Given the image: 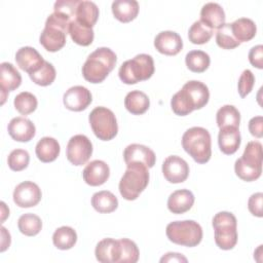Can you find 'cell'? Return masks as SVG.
Wrapping results in <instances>:
<instances>
[{
	"mask_svg": "<svg viewBox=\"0 0 263 263\" xmlns=\"http://www.w3.org/2000/svg\"><path fill=\"white\" fill-rule=\"evenodd\" d=\"M7 130L9 136L17 142H29L36 134L34 123L30 119L22 116L12 118L8 123Z\"/></svg>",
	"mask_w": 263,
	"mask_h": 263,
	"instance_id": "19",
	"label": "cell"
},
{
	"mask_svg": "<svg viewBox=\"0 0 263 263\" xmlns=\"http://www.w3.org/2000/svg\"><path fill=\"white\" fill-rule=\"evenodd\" d=\"M18 230L27 236H35L42 229L41 219L32 213L22 215L17 220Z\"/></svg>",
	"mask_w": 263,
	"mask_h": 263,
	"instance_id": "35",
	"label": "cell"
},
{
	"mask_svg": "<svg viewBox=\"0 0 263 263\" xmlns=\"http://www.w3.org/2000/svg\"><path fill=\"white\" fill-rule=\"evenodd\" d=\"M91 205L93 209L102 214L114 212L118 206L117 197L110 191L103 190L96 192L91 197Z\"/></svg>",
	"mask_w": 263,
	"mask_h": 263,
	"instance_id": "30",
	"label": "cell"
},
{
	"mask_svg": "<svg viewBox=\"0 0 263 263\" xmlns=\"http://www.w3.org/2000/svg\"><path fill=\"white\" fill-rule=\"evenodd\" d=\"M111 8L115 18L121 23L132 22L139 13V3L136 0H115Z\"/></svg>",
	"mask_w": 263,
	"mask_h": 263,
	"instance_id": "25",
	"label": "cell"
},
{
	"mask_svg": "<svg viewBox=\"0 0 263 263\" xmlns=\"http://www.w3.org/2000/svg\"><path fill=\"white\" fill-rule=\"evenodd\" d=\"M79 2V0H59L53 5V12L60 13L73 21L75 20L76 9Z\"/></svg>",
	"mask_w": 263,
	"mask_h": 263,
	"instance_id": "42",
	"label": "cell"
},
{
	"mask_svg": "<svg viewBox=\"0 0 263 263\" xmlns=\"http://www.w3.org/2000/svg\"><path fill=\"white\" fill-rule=\"evenodd\" d=\"M194 200V195L190 190H176L167 198V209L173 214H184L192 208Z\"/></svg>",
	"mask_w": 263,
	"mask_h": 263,
	"instance_id": "23",
	"label": "cell"
},
{
	"mask_svg": "<svg viewBox=\"0 0 263 263\" xmlns=\"http://www.w3.org/2000/svg\"><path fill=\"white\" fill-rule=\"evenodd\" d=\"M154 46L162 54L176 55L183 48L181 36L174 31H162L154 38Z\"/></svg>",
	"mask_w": 263,
	"mask_h": 263,
	"instance_id": "16",
	"label": "cell"
},
{
	"mask_svg": "<svg viewBox=\"0 0 263 263\" xmlns=\"http://www.w3.org/2000/svg\"><path fill=\"white\" fill-rule=\"evenodd\" d=\"M119 242L121 247L119 263H136L140 256L137 245L128 238H120Z\"/></svg>",
	"mask_w": 263,
	"mask_h": 263,
	"instance_id": "40",
	"label": "cell"
},
{
	"mask_svg": "<svg viewBox=\"0 0 263 263\" xmlns=\"http://www.w3.org/2000/svg\"><path fill=\"white\" fill-rule=\"evenodd\" d=\"M92 154V144L84 135L73 136L66 149L67 159L74 165L85 164Z\"/></svg>",
	"mask_w": 263,
	"mask_h": 263,
	"instance_id": "11",
	"label": "cell"
},
{
	"mask_svg": "<svg viewBox=\"0 0 263 263\" xmlns=\"http://www.w3.org/2000/svg\"><path fill=\"white\" fill-rule=\"evenodd\" d=\"M1 234H2V241H1V252H4L9 246H10V234L9 232L6 230L5 227H1Z\"/></svg>",
	"mask_w": 263,
	"mask_h": 263,
	"instance_id": "48",
	"label": "cell"
},
{
	"mask_svg": "<svg viewBox=\"0 0 263 263\" xmlns=\"http://www.w3.org/2000/svg\"><path fill=\"white\" fill-rule=\"evenodd\" d=\"M211 135L208 129L200 126H193L188 128L182 137L183 149L196 161L197 163H205L211 159Z\"/></svg>",
	"mask_w": 263,
	"mask_h": 263,
	"instance_id": "4",
	"label": "cell"
},
{
	"mask_svg": "<svg viewBox=\"0 0 263 263\" xmlns=\"http://www.w3.org/2000/svg\"><path fill=\"white\" fill-rule=\"evenodd\" d=\"M60 144L59 142L51 137H43L38 141L35 153L38 159L42 162H51L58 158L60 155Z\"/></svg>",
	"mask_w": 263,
	"mask_h": 263,
	"instance_id": "26",
	"label": "cell"
},
{
	"mask_svg": "<svg viewBox=\"0 0 263 263\" xmlns=\"http://www.w3.org/2000/svg\"><path fill=\"white\" fill-rule=\"evenodd\" d=\"M72 21L60 13L52 12L45 22V27L40 34V44L50 52L59 51L66 44V36Z\"/></svg>",
	"mask_w": 263,
	"mask_h": 263,
	"instance_id": "3",
	"label": "cell"
},
{
	"mask_svg": "<svg viewBox=\"0 0 263 263\" xmlns=\"http://www.w3.org/2000/svg\"><path fill=\"white\" fill-rule=\"evenodd\" d=\"M241 138L238 127L224 126L220 128L218 135V144L220 150L226 154L231 155L235 153L240 146Z\"/></svg>",
	"mask_w": 263,
	"mask_h": 263,
	"instance_id": "22",
	"label": "cell"
},
{
	"mask_svg": "<svg viewBox=\"0 0 263 263\" xmlns=\"http://www.w3.org/2000/svg\"><path fill=\"white\" fill-rule=\"evenodd\" d=\"M162 174L170 183H182L186 181L189 176V165L182 157L171 155L167 156L162 163Z\"/></svg>",
	"mask_w": 263,
	"mask_h": 263,
	"instance_id": "13",
	"label": "cell"
},
{
	"mask_svg": "<svg viewBox=\"0 0 263 263\" xmlns=\"http://www.w3.org/2000/svg\"><path fill=\"white\" fill-rule=\"evenodd\" d=\"M117 62L115 52L109 47H99L92 51L82 66V75L90 83L103 82Z\"/></svg>",
	"mask_w": 263,
	"mask_h": 263,
	"instance_id": "2",
	"label": "cell"
},
{
	"mask_svg": "<svg viewBox=\"0 0 263 263\" xmlns=\"http://www.w3.org/2000/svg\"><path fill=\"white\" fill-rule=\"evenodd\" d=\"M262 201H263V194L262 192L254 193L250 196L248 200V209L252 215L261 218L262 214Z\"/></svg>",
	"mask_w": 263,
	"mask_h": 263,
	"instance_id": "44",
	"label": "cell"
},
{
	"mask_svg": "<svg viewBox=\"0 0 263 263\" xmlns=\"http://www.w3.org/2000/svg\"><path fill=\"white\" fill-rule=\"evenodd\" d=\"M98 18H99V8L95 2L92 1L79 2L76 9V15H75V20L79 24L92 29Z\"/></svg>",
	"mask_w": 263,
	"mask_h": 263,
	"instance_id": "28",
	"label": "cell"
},
{
	"mask_svg": "<svg viewBox=\"0 0 263 263\" xmlns=\"http://www.w3.org/2000/svg\"><path fill=\"white\" fill-rule=\"evenodd\" d=\"M124 106L129 113L141 115L149 109L150 100L145 92L141 90H132L125 96Z\"/></svg>",
	"mask_w": 263,
	"mask_h": 263,
	"instance_id": "29",
	"label": "cell"
},
{
	"mask_svg": "<svg viewBox=\"0 0 263 263\" xmlns=\"http://www.w3.org/2000/svg\"><path fill=\"white\" fill-rule=\"evenodd\" d=\"M249 130L256 138L263 137V117L255 116L249 121Z\"/></svg>",
	"mask_w": 263,
	"mask_h": 263,
	"instance_id": "46",
	"label": "cell"
},
{
	"mask_svg": "<svg viewBox=\"0 0 263 263\" xmlns=\"http://www.w3.org/2000/svg\"><path fill=\"white\" fill-rule=\"evenodd\" d=\"M236 176L246 182L257 180L262 173V144L251 141L247 144L240 158L234 163Z\"/></svg>",
	"mask_w": 263,
	"mask_h": 263,
	"instance_id": "5",
	"label": "cell"
},
{
	"mask_svg": "<svg viewBox=\"0 0 263 263\" xmlns=\"http://www.w3.org/2000/svg\"><path fill=\"white\" fill-rule=\"evenodd\" d=\"M30 161V155L27 150L14 149L12 150L7 158V163L10 170L14 172H21L25 170Z\"/></svg>",
	"mask_w": 263,
	"mask_h": 263,
	"instance_id": "41",
	"label": "cell"
},
{
	"mask_svg": "<svg viewBox=\"0 0 263 263\" xmlns=\"http://www.w3.org/2000/svg\"><path fill=\"white\" fill-rule=\"evenodd\" d=\"M69 34L71 39L78 45L88 46L92 43L95 33L91 28H87L73 20L69 26Z\"/></svg>",
	"mask_w": 263,
	"mask_h": 263,
	"instance_id": "32",
	"label": "cell"
},
{
	"mask_svg": "<svg viewBox=\"0 0 263 263\" xmlns=\"http://www.w3.org/2000/svg\"><path fill=\"white\" fill-rule=\"evenodd\" d=\"M42 193L39 186L31 181L20 183L13 191V201L20 208L35 206L41 200Z\"/></svg>",
	"mask_w": 263,
	"mask_h": 263,
	"instance_id": "12",
	"label": "cell"
},
{
	"mask_svg": "<svg viewBox=\"0 0 263 263\" xmlns=\"http://www.w3.org/2000/svg\"><path fill=\"white\" fill-rule=\"evenodd\" d=\"M15 62L20 69L24 70L30 75L40 69L44 63V60L34 47L24 46L16 51Z\"/></svg>",
	"mask_w": 263,
	"mask_h": 263,
	"instance_id": "17",
	"label": "cell"
},
{
	"mask_svg": "<svg viewBox=\"0 0 263 263\" xmlns=\"http://www.w3.org/2000/svg\"><path fill=\"white\" fill-rule=\"evenodd\" d=\"M92 97L90 91L82 86L75 85L70 87L63 97V103L68 110L79 112L85 110L91 103Z\"/></svg>",
	"mask_w": 263,
	"mask_h": 263,
	"instance_id": "14",
	"label": "cell"
},
{
	"mask_svg": "<svg viewBox=\"0 0 263 263\" xmlns=\"http://www.w3.org/2000/svg\"><path fill=\"white\" fill-rule=\"evenodd\" d=\"M110 176V168L103 160H92L83 170L82 177L84 182L90 186L103 185Z\"/></svg>",
	"mask_w": 263,
	"mask_h": 263,
	"instance_id": "20",
	"label": "cell"
},
{
	"mask_svg": "<svg viewBox=\"0 0 263 263\" xmlns=\"http://www.w3.org/2000/svg\"><path fill=\"white\" fill-rule=\"evenodd\" d=\"M215 242L221 250H231L237 242V221L230 212H219L213 218Z\"/></svg>",
	"mask_w": 263,
	"mask_h": 263,
	"instance_id": "9",
	"label": "cell"
},
{
	"mask_svg": "<svg viewBox=\"0 0 263 263\" xmlns=\"http://www.w3.org/2000/svg\"><path fill=\"white\" fill-rule=\"evenodd\" d=\"M77 241V233L70 226H62L58 228L52 235V242L59 250H70Z\"/></svg>",
	"mask_w": 263,
	"mask_h": 263,
	"instance_id": "31",
	"label": "cell"
},
{
	"mask_svg": "<svg viewBox=\"0 0 263 263\" xmlns=\"http://www.w3.org/2000/svg\"><path fill=\"white\" fill-rule=\"evenodd\" d=\"M200 21L211 29H219L225 24V12L216 2L205 3L200 10Z\"/></svg>",
	"mask_w": 263,
	"mask_h": 263,
	"instance_id": "24",
	"label": "cell"
},
{
	"mask_svg": "<svg viewBox=\"0 0 263 263\" xmlns=\"http://www.w3.org/2000/svg\"><path fill=\"white\" fill-rule=\"evenodd\" d=\"M149 183L148 167L143 164H128L119 181V192L126 200H135Z\"/></svg>",
	"mask_w": 263,
	"mask_h": 263,
	"instance_id": "6",
	"label": "cell"
},
{
	"mask_svg": "<svg viewBox=\"0 0 263 263\" xmlns=\"http://www.w3.org/2000/svg\"><path fill=\"white\" fill-rule=\"evenodd\" d=\"M154 71L155 68L152 57L146 53H140L132 60L123 62L119 68L118 75L123 83L136 84L151 78Z\"/></svg>",
	"mask_w": 263,
	"mask_h": 263,
	"instance_id": "7",
	"label": "cell"
},
{
	"mask_svg": "<svg viewBox=\"0 0 263 263\" xmlns=\"http://www.w3.org/2000/svg\"><path fill=\"white\" fill-rule=\"evenodd\" d=\"M14 108L22 115H28L33 113L38 105L36 97L29 91H22L14 98Z\"/></svg>",
	"mask_w": 263,
	"mask_h": 263,
	"instance_id": "37",
	"label": "cell"
},
{
	"mask_svg": "<svg viewBox=\"0 0 263 263\" xmlns=\"http://www.w3.org/2000/svg\"><path fill=\"white\" fill-rule=\"evenodd\" d=\"M217 125L221 128L224 126H239L240 122V113L232 105L222 106L216 114Z\"/></svg>",
	"mask_w": 263,
	"mask_h": 263,
	"instance_id": "33",
	"label": "cell"
},
{
	"mask_svg": "<svg viewBox=\"0 0 263 263\" xmlns=\"http://www.w3.org/2000/svg\"><path fill=\"white\" fill-rule=\"evenodd\" d=\"M123 158L126 165L137 163L146 165L148 168L153 167L156 161L153 150L141 144H130L126 146L123 151Z\"/></svg>",
	"mask_w": 263,
	"mask_h": 263,
	"instance_id": "15",
	"label": "cell"
},
{
	"mask_svg": "<svg viewBox=\"0 0 263 263\" xmlns=\"http://www.w3.org/2000/svg\"><path fill=\"white\" fill-rule=\"evenodd\" d=\"M172 261L187 262V259L184 256H182V254H179V253H166L160 259V262H172Z\"/></svg>",
	"mask_w": 263,
	"mask_h": 263,
	"instance_id": "47",
	"label": "cell"
},
{
	"mask_svg": "<svg viewBox=\"0 0 263 263\" xmlns=\"http://www.w3.org/2000/svg\"><path fill=\"white\" fill-rule=\"evenodd\" d=\"M90 127L96 137L102 141H110L118 133V124L114 113L106 107H96L88 116Z\"/></svg>",
	"mask_w": 263,
	"mask_h": 263,
	"instance_id": "10",
	"label": "cell"
},
{
	"mask_svg": "<svg viewBox=\"0 0 263 263\" xmlns=\"http://www.w3.org/2000/svg\"><path fill=\"white\" fill-rule=\"evenodd\" d=\"M217 45L223 49H233L239 46V42L234 38L230 24H224L216 33Z\"/></svg>",
	"mask_w": 263,
	"mask_h": 263,
	"instance_id": "39",
	"label": "cell"
},
{
	"mask_svg": "<svg viewBox=\"0 0 263 263\" xmlns=\"http://www.w3.org/2000/svg\"><path fill=\"white\" fill-rule=\"evenodd\" d=\"M210 99L208 86L198 80H190L176 92L171 100L173 112L179 116H185L194 110L204 107Z\"/></svg>",
	"mask_w": 263,
	"mask_h": 263,
	"instance_id": "1",
	"label": "cell"
},
{
	"mask_svg": "<svg viewBox=\"0 0 263 263\" xmlns=\"http://www.w3.org/2000/svg\"><path fill=\"white\" fill-rule=\"evenodd\" d=\"M121 247L119 239L104 238L98 242L95 255L99 262L102 263H119Z\"/></svg>",
	"mask_w": 263,
	"mask_h": 263,
	"instance_id": "21",
	"label": "cell"
},
{
	"mask_svg": "<svg viewBox=\"0 0 263 263\" xmlns=\"http://www.w3.org/2000/svg\"><path fill=\"white\" fill-rule=\"evenodd\" d=\"M165 233L172 242L188 248L196 247L202 239V228L193 220L171 222Z\"/></svg>",
	"mask_w": 263,
	"mask_h": 263,
	"instance_id": "8",
	"label": "cell"
},
{
	"mask_svg": "<svg viewBox=\"0 0 263 263\" xmlns=\"http://www.w3.org/2000/svg\"><path fill=\"white\" fill-rule=\"evenodd\" d=\"M0 68V89L2 97L1 104H4L7 93L11 90L16 89L21 85L22 76L20 72L15 69V67L8 62L1 63Z\"/></svg>",
	"mask_w": 263,
	"mask_h": 263,
	"instance_id": "18",
	"label": "cell"
},
{
	"mask_svg": "<svg viewBox=\"0 0 263 263\" xmlns=\"http://www.w3.org/2000/svg\"><path fill=\"white\" fill-rule=\"evenodd\" d=\"M254 84H255V76L253 72L249 69L243 70L239 76L238 84H237L239 96L241 98L247 97L252 91Z\"/></svg>",
	"mask_w": 263,
	"mask_h": 263,
	"instance_id": "43",
	"label": "cell"
},
{
	"mask_svg": "<svg viewBox=\"0 0 263 263\" xmlns=\"http://www.w3.org/2000/svg\"><path fill=\"white\" fill-rule=\"evenodd\" d=\"M234 38L239 42H248L252 40L257 32L256 24L248 17H240L230 24Z\"/></svg>",
	"mask_w": 263,
	"mask_h": 263,
	"instance_id": "27",
	"label": "cell"
},
{
	"mask_svg": "<svg viewBox=\"0 0 263 263\" xmlns=\"http://www.w3.org/2000/svg\"><path fill=\"white\" fill-rule=\"evenodd\" d=\"M214 30L204 25L200 20L194 22L188 31L189 41L193 44H204L210 41Z\"/></svg>",
	"mask_w": 263,
	"mask_h": 263,
	"instance_id": "36",
	"label": "cell"
},
{
	"mask_svg": "<svg viewBox=\"0 0 263 263\" xmlns=\"http://www.w3.org/2000/svg\"><path fill=\"white\" fill-rule=\"evenodd\" d=\"M187 68L194 73L204 72L211 63L210 55L202 50H191L185 57Z\"/></svg>",
	"mask_w": 263,
	"mask_h": 263,
	"instance_id": "34",
	"label": "cell"
},
{
	"mask_svg": "<svg viewBox=\"0 0 263 263\" xmlns=\"http://www.w3.org/2000/svg\"><path fill=\"white\" fill-rule=\"evenodd\" d=\"M1 205H2V214H3V216H2V222L5 220V218H6V216H9V212H6V214H5V212H4V209H5V203L2 201L1 202Z\"/></svg>",
	"mask_w": 263,
	"mask_h": 263,
	"instance_id": "49",
	"label": "cell"
},
{
	"mask_svg": "<svg viewBox=\"0 0 263 263\" xmlns=\"http://www.w3.org/2000/svg\"><path fill=\"white\" fill-rule=\"evenodd\" d=\"M55 69L52 66V64H50L47 61H44L43 65L40 67V69L32 74H30V78L31 80L41 86H47L50 85L54 79H55Z\"/></svg>",
	"mask_w": 263,
	"mask_h": 263,
	"instance_id": "38",
	"label": "cell"
},
{
	"mask_svg": "<svg viewBox=\"0 0 263 263\" xmlns=\"http://www.w3.org/2000/svg\"><path fill=\"white\" fill-rule=\"evenodd\" d=\"M249 61L252 66L258 69H263V46L261 44L253 46L250 49Z\"/></svg>",
	"mask_w": 263,
	"mask_h": 263,
	"instance_id": "45",
	"label": "cell"
}]
</instances>
